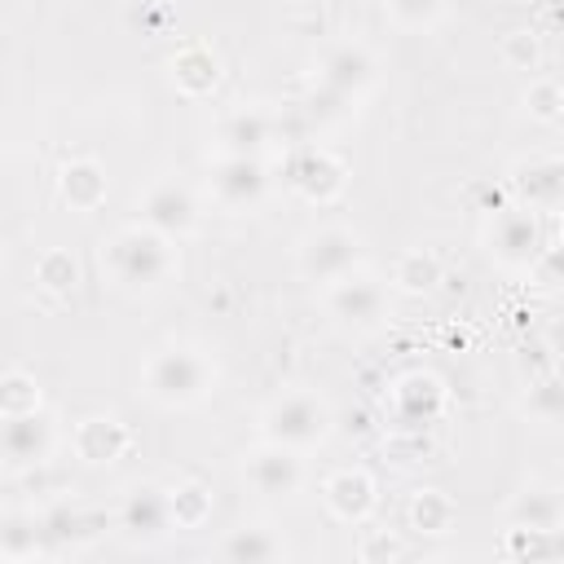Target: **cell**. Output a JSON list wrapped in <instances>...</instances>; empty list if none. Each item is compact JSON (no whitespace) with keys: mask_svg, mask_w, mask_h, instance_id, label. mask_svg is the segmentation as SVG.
<instances>
[{"mask_svg":"<svg viewBox=\"0 0 564 564\" xmlns=\"http://www.w3.org/2000/svg\"><path fill=\"white\" fill-rule=\"evenodd\" d=\"M48 529L44 516L35 507H9L0 516V560L4 564H31V560H48Z\"/></svg>","mask_w":564,"mask_h":564,"instance_id":"21","label":"cell"},{"mask_svg":"<svg viewBox=\"0 0 564 564\" xmlns=\"http://www.w3.org/2000/svg\"><path fill=\"white\" fill-rule=\"evenodd\" d=\"M132 449V427L119 414H88L70 427V454L84 467H115Z\"/></svg>","mask_w":564,"mask_h":564,"instance_id":"18","label":"cell"},{"mask_svg":"<svg viewBox=\"0 0 564 564\" xmlns=\"http://www.w3.org/2000/svg\"><path fill=\"white\" fill-rule=\"evenodd\" d=\"M256 432H260V441L313 454L335 436V405L317 388H282L278 397H269L260 405Z\"/></svg>","mask_w":564,"mask_h":564,"instance_id":"3","label":"cell"},{"mask_svg":"<svg viewBox=\"0 0 564 564\" xmlns=\"http://www.w3.org/2000/svg\"><path fill=\"white\" fill-rule=\"evenodd\" d=\"M498 57H502L507 70H538L542 66V40H538V31H529V26L507 31L498 40Z\"/></svg>","mask_w":564,"mask_h":564,"instance_id":"34","label":"cell"},{"mask_svg":"<svg viewBox=\"0 0 564 564\" xmlns=\"http://www.w3.org/2000/svg\"><path fill=\"white\" fill-rule=\"evenodd\" d=\"M31 282L48 300H70L79 291V282H84V264H79V256L70 247H44L35 256V264H31Z\"/></svg>","mask_w":564,"mask_h":564,"instance_id":"25","label":"cell"},{"mask_svg":"<svg viewBox=\"0 0 564 564\" xmlns=\"http://www.w3.org/2000/svg\"><path fill=\"white\" fill-rule=\"evenodd\" d=\"M308 454L273 445V441H256L251 449H242L238 458V476L242 485L260 498V502H295L308 485Z\"/></svg>","mask_w":564,"mask_h":564,"instance_id":"8","label":"cell"},{"mask_svg":"<svg viewBox=\"0 0 564 564\" xmlns=\"http://www.w3.org/2000/svg\"><path fill=\"white\" fill-rule=\"evenodd\" d=\"M441 282H445V260H441L432 247H405V251L392 260V273H388V286H392L397 295H410V300L432 295Z\"/></svg>","mask_w":564,"mask_h":564,"instance_id":"23","label":"cell"},{"mask_svg":"<svg viewBox=\"0 0 564 564\" xmlns=\"http://www.w3.org/2000/svg\"><path fill=\"white\" fill-rule=\"evenodd\" d=\"M449 405V388L432 375V370H405L392 379L388 388V414H392V427L414 436V432H427L432 423H441Z\"/></svg>","mask_w":564,"mask_h":564,"instance_id":"14","label":"cell"},{"mask_svg":"<svg viewBox=\"0 0 564 564\" xmlns=\"http://www.w3.org/2000/svg\"><path fill=\"white\" fill-rule=\"evenodd\" d=\"M322 308L339 330L370 335L392 317V286L370 269H352L339 282L322 286Z\"/></svg>","mask_w":564,"mask_h":564,"instance_id":"6","label":"cell"},{"mask_svg":"<svg viewBox=\"0 0 564 564\" xmlns=\"http://www.w3.org/2000/svg\"><path fill=\"white\" fill-rule=\"evenodd\" d=\"M123 542L132 546H154L167 538L172 529V516H167V494L159 485H132L119 502V516H115Z\"/></svg>","mask_w":564,"mask_h":564,"instance_id":"19","label":"cell"},{"mask_svg":"<svg viewBox=\"0 0 564 564\" xmlns=\"http://www.w3.org/2000/svg\"><path fill=\"white\" fill-rule=\"evenodd\" d=\"M560 375H564V366H560Z\"/></svg>","mask_w":564,"mask_h":564,"instance_id":"38","label":"cell"},{"mask_svg":"<svg viewBox=\"0 0 564 564\" xmlns=\"http://www.w3.org/2000/svg\"><path fill=\"white\" fill-rule=\"evenodd\" d=\"M507 194H511V203H520L538 216H560L564 212V150H529V154L511 159Z\"/></svg>","mask_w":564,"mask_h":564,"instance_id":"12","label":"cell"},{"mask_svg":"<svg viewBox=\"0 0 564 564\" xmlns=\"http://www.w3.org/2000/svg\"><path fill=\"white\" fill-rule=\"evenodd\" d=\"M167 494V516H172V529H203L212 520V485H203L198 476H185L176 485L163 489Z\"/></svg>","mask_w":564,"mask_h":564,"instance_id":"27","label":"cell"},{"mask_svg":"<svg viewBox=\"0 0 564 564\" xmlns=\"http://www.w3.org/2000/svg\"><path fill=\"white\" fill-rule=\"evenodd\" d=\"M524 419L529 423H542V427H564V375H542L529 383L524 401H520Z\"/></svg>","mask_w":564,"mask_h":564,"instance_id":"28","label":"cell"},{"mask_svg":"<svg viewBox=\"0 0 564 564\" xmlns=\"http://www.w3.org/2000/svg\"><path fill=\"white\" fill-rule=\"evenodd\" d=\"M322 507L335 524L361 529L379 511V480L366 467H335L322 476Z\"/></svg>","mask_w":564,"mask_h":564,"instance_id":"16","label":"cell"},{"mask_svg":"<svg viewBox=\"0 0 564 564\" xmlns=\"http://www.w3.org/2000/svg\"><path fill=\"white\" fill-rule=\"evenodd\" d=\"M278 141H286V128L273 110L264 106H229L212 128H207V150L212 154H251V159H269L278 150Z\"/></svg>","mask_w":564,"mask_h":564,"instance_id":"11","label":"cell"},{"mask_svg":"<svg viewBox=\"0 0 564 564\" xmlns=\"http://www.w3.org/2000/svg\"><path fill=\"white\" fill-rule=\"evenodd\" d=\"M53 185H57V198H62V207H70L75 216H93V212L106 203V194H110V176H106V163H101V159H93V154L66 159V163L57 167Z\"/></svg>","mask_w":564,"mask_h":564,"instance_id":"20","label":"cell"},{"mask_svg":"<svg viewBox=\"0 0 564 564\" xmlns=\"http://www.w3.org/2000/svg\"><path fill=\"white\" fill-rule=\"evenodd\" d=\"M480 247L485 256L502 269V273H529L538 251L546 247V229H542V216L520 207V203H507V207H494L480 225Z\"/></svg>","mask_w":564,"mask_h":564,"instance_id":"5","label":"cell"},{"mask_svg":"<svg viewBox=\"0 0 564 564\" xmlns=\"http://www.w3.org/2000/svg\"><path fill=\"white\" fill-rule=\"evenodd\" d=\"M361 260H366V238L352 225L326 220V225H313L295 238V273L313 286L339 282L344 273L361 269Z\"/></svg>","mask_w":564,"mask_h":564,"instance_id":"4","label":"cell"},{"mask_svg":"<svg viewBox=\"0 0 564 564\" xmlns=\"http://www.w3.org/2000/svg\"><path fill=\"white\" fill-rule=\"evenodd\" d=\"M529 273H533L538 286H546V291H564V238L546 242V247L538 251V260H533Z\"/></svg>","mask_w":564,"mask_h":564,"instance_id":"35","label":"cell"},{"mask_svg":"<svg viewBox=\"0 0 564 564\" xmlns=\"http://www.w3.org/2000/svg\"><path fill=\"white\" fill-rule=\"evenodd\" d=\"M520 110L533 123H560V115H564V84L551 79V75L529 79V88L520 93Z\"/></svg>","mask_w":564,"mask_h":564,"instance_id":"32","label":"cell"},{"mask_svg":"<svg viewBox=\"0 0 564 564\" xmlns=\"http://www.w3.org/2000/svg\"><path fill=\"white\" fill-rule=\"evenodd\" d=\"M405 551L410 546L397 529H361V538L352 546L357 564H397V560H405Z\"/></svg>","mask_w":564,"mask_h":564,"instance_id":"33","label":"cell"},{"mask_svg":"<svg viewBox=\"0 0 564 564\" xmlns=\"http://www.w3.org/2000/svg\"><path fill=\"white\" fill-rule=\"evenodd\" d=\"M502 551L511 560H555L564 555L560 529H529V524H507L502 533Z\"/></svg>","mask_w":564,"mask_h":564,"instance_id":"29","label":"cell"},{"mask_svg":"<svg viewBox=\"0 0 564 564\" xmlns=\"http://www.w3.org/2000/svg\"><path fill=\"white\" fill-rule=\"evenodd\" d=\"M560 123H564V115H560Z\"/></svg>","mask_w":564,"mask_h":564,"instance_id":"39","label":"cell"},{"mask_svg":"<svg viewBox=\"0 0 564 564\" xmlns=\"http://www.w3.org/2000/svg\"><path fill=\"white\" fill-rule=\"evenodd\" d=\"M57 454V423L48 410L31 414H0V463L4 476L40 471Z\"/></svg>","mask_w":564,"mask_h":564,"instance_id":"13","label":"cell"},{"mask_svg":"<svg viewBox=\"0 0 564 564\" xmlns=\"http://www.w3.org/2000/svg\"><path fill=\"white\" fill-rule=\"evenodd\" d=\"M542 348L564 366V313H551L542 326Z\"/></svg>","mask_w":564,"mask_h":564,"instance_id":"36","label":"cell"},{"mask_svg":"<svg viewBox=\"0 0 564 564\" xmlns=\"http://www.w3.org/2000/svg\"><path fill=\"white\" fill-rule=\"evenodd\" d=\"M507 524H529V529H560L564 524V494L555 485H524L507 502Z\"/></svg>","mask_w":564,"mask_h":564,"instance_id":"26","label":"cell"},{"mask_svg":"<svg viewBox=\"0 0 564 564\" xmlns=\"http://www.w3.org/2000/svg\"><path fill=\"white\" fill-rule=\"evenodd\" d=\"M31 410H44L40 379L26 366H9L0 375V414H31Z\"/></svg>","mask_w":564,"mask_h":564,"instance_id":"30","label":"cell"},{"mask_svg":"<svg viewBox=\"0 0 564 564\" xmlns=\"http://www.w3.org/2000/svg\"><path fill=\"white\" fill-rule=\"evenodd\" d=\"M282 172H286L291 194L304 198L308 207H330V203H339L344 189H348V181H352V167H348L330 145H313V141H300V145L286 154Z\"/></svg>","mask_w":564,"mask_h":564,"instance_id":"9","label":"cell"},{"mask_svg":"<svg viewBox=\"0 0 564 564\" xmlns=\"http://www.w3.org/2000/svg\"><path fill=\"white\" fill-rule=\"evenodd\" d=\"M555 220H560V238H564V212H560V216H555Z\"/></svg>","mask_w":564,"mask_h":564,"instance_id":"37","label":"cell"},{"mask_svg":"<svg viewBox=\"0 0 564 564\" xmlns=\"http://www.w3.org/2000/svg\"><path fill=\"white\" fill-rule=\"evenodd\" d=\"M379 4H383V18L397 31H410V35L432 31L449 9V0H379Z\"/></svg>","mask_w":564,"mask_h":564,"instance_id":"31","label":"cell"},{"mask_svg":"<svg viewBox=\"0 0 564 564\" xmlns=\"http://www.w3.org/2000/svg\"><path fill=\"white\" fill-rule=\"evenodd\" d=\"M405 524H410L419 538H445V533H454V524H458V502H454V494H445L441 485H419V489H410V498H405Z\"/></svg>","mask_w":564,"mask_h":564,"instance_id":"24","label":"cell"},{"mask_svg":"<svg viewBox=\"0 0 564 564\" xmlns=\"http://www.w3.org/2000/svg\"><path fill=\"white\" fill-rule=\"evenodd\" d=\"M97 269L119 295H154L181 273V242L145 220H128L97 242Z\"/></svg>","mask_w":564,"mask_h":564,"instance_id":"1","label":"cell"},{"mask_svg":"<svg viewBox=\"0 0 564 564\" xmlns=\"http://www.w3.org/2000/svg\"><path fill=\"white\" fill-rule=\"evenodd\" d=\"M220 388V366L198 344H159L137 370V392L159 410H198Z\"/></svg>","mask_w":564,"mask_h":564,"instance_id":"2","label":"cell"},{"mask_svg":"<svg viewBox=\"0 0 564 564\" xmlns=\"http://www.w3.org/2000/svg\"><path fill=\"white\" fill-rule=\"evenodd\" d=\"M137 220L154 225L176 242H189L203 229V198L181 176H159L137 194Z\"/></svg>","mask_w":564,"mask_h":564,"instance_id":"10","label":"cell"},{"mask_svg":"<svg viewBox=\"0 0 564 564\" xmlns=\"http://www.w3.org/2000/svg\"><path fill=\"white\" fill-rule=\"evenodd\" d=\"M220 79H225V62L207 40H185V44H176L167 53V84L181 97L203 101V97H212L220 88Z\"/></svg>","mask_w":564,"mask_h":564,"instance_id":"17","label":"cell"},{"mask_svg":"<svg viewBox=\"0 0 564 564\" xmlns=\"http://www.w3.org/2000/svg\"><path fill=\"white\" fill-rule=\"evenodd\" d=\"M313 84H322V88L348 97L352 106H361V101L375 93V84H379V57H375L361 40H339V44H330V48L317 57Z\"/></svg>","mask_w":564,"mask_h":564,"instance_id":"15","label":"cell"},{"mask_svg":"<svg viewBox=\"0 0 564 564\" xmlns=\"http://www.w3.org/2000/svg\"><path fill=\"white\" fill-rule=\"evenodd\" d=\"M286 555H291V546H286L282 529H273L264 520L238 524L216 542V560H225V564H273V560H286Z\"/></svg>","mask_w":564,"mask_h":564,"instance_id":"22","label":"cell"},{"mask_svg":"<svg viewBox=\"0 0 564 564\" xmlns=\"http://www.w3.org/2000/svg\"><path fill=\"white\" fill-rule=\"evenodd\" d=\"M269 159H251V154H207V172H203V198L216 212L242 216L256 212L269 198Z\"/></svg>","mask_w":564,"mask_h":564,"instance_id":"7","label":"cell"}]
</instances>
